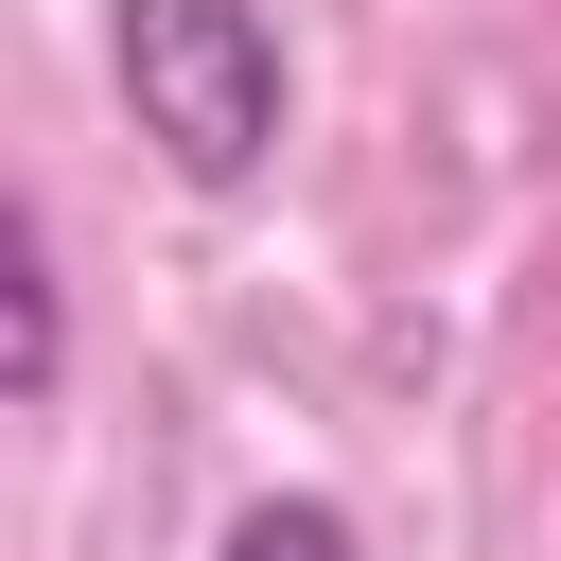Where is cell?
<instances>
[{
	"instance_id": "cell-1",
	"label": "cell",
	"mask_w": 561,
	"mask_h": 561,
	"mask_svg": "<svg viewBox=\"0 0 561 561\" xmlns=\"http://www.w3.org/2000/svg\"><path fill=\"white\" fill-rule=\"evenodd\" d=\"M105 53H123L140 140H158L193 193H245V175L280 158V35H263L245 0H123Z\"/></svg>"
},
{
	"instance_id": "cell-2",
	"label": "cell",
	"mask_w": 561,
	"mask_h": 561,
	"mask_svg": "<svg viewBox=\"0 0 561 561\" xmlns=\"http://www.w3.org/2000/svg\"><path fill=\"white\" fill-rule=\"evenodd\" d=\"M0 386L53 403L70 386V280H53V210H0Z\"/></svg>"
},
{
	"instance_id": "cell-3",
	"label": "cell",
	"mask_w": 561,
	"mask_h": 561,
	"mask_svg": "<svg viewBox=\"0 0 561 561\" xmlns=\"http://www.w3.org/2000/svg\"><path fill=\"white\" fill-rule=\"evenodd\" d=\"M210 561H368V526H351L333 491H263V508H228Z\"/></svg>"
}]
</instances>
